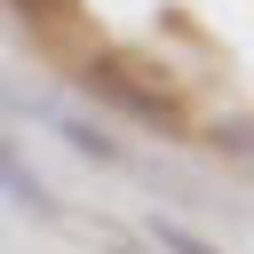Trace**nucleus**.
Here are the masks:
<instances>
[{
	"label": "nucleus",
	"mask_w": 254,
	"mask_h": 254,
	"mask_svg": "<svg viewBox=\"0 0 254 254\" xmlns=\"http://www.w3.org/2000/svg\"><path fill=\"white\" fill-rule=\"evenodd\" d=\"M79 87H87L95 103L127 111V119H135V127H151V135H190V103H183V87H175L151 56L95 48V56L79 64Z\"/></svg>",
	"instance_id": "f257e3e1"
},
{
	"label": "nucleus",
	"mask_w": 254,
	"mask_h": 254,
	"mask_svg": "<svg viewBox=\"0 0 254 254\" xmlns=\"http://www.w3.org/2000/svg\"><path fill=\"white\" fill-rule=\"evenodd\" d=\"M0 190H8L16 206H32V214H56V190H48L40 175H32V159H24V151H16L8 135H0Z\"/></svg>",
	"instance_id": "f03ea898"
},
{
	"label": "nucleus",
	"mask_w": 254,
	"mask_h": 254,
	"mask_svg": "<svg viewBox=\"0 0 254 254\" xmlns=\"http://www.w3.org/2000/svg\"><path fill=\"white\" fill-rule=\"evenodd\" d=\"M143 246H151V254H222L214 238H198V230H183V222H167V214H151Z\"/></svg>",
	"instance_id": "7ed1b4c3"
},
{
	"label": "nucleus",
	"mask_w": 254,
	"mask_h": 254,
	"mask_svg": "<svg viewBox=\"0 0 254 254\" xmlns=\"http://www.w3.org/2000/svg\"><path fill=\"white\" fill-rule=\"evenodd\" d=\"M56 127H64V143H71V151H87V159H103V167L119 159V135H103L95 119H56Z\"/></svg>",
	"instance_id": "20e7f679"
},
{
	"label": "nucleus",
	"mask_w": 254,
	"mask_h": 254,
	"mask_svg": "<svg viewBox=\"0 0 254 254\" xmlns=\"http://www.w3.org/2000/svg\"><path fill=\"white\" fill-rule=\"evenodd\" d=\"M206 143H214V151H230V159H246V119H214V127H206Z\"/></svg>",
	"instance_id": "39448f33"
},
{
	"label": "nucleus",
	"mask_w": 254,
	"mask_h": 254,
	"mask_svg": "<svg viewBox=\"0 0 254 254\" xmlns=\"http://www.w3.org/2000/svg\"><path fill=\"white\" fill-rule=\"evenodd\" d=\"M24 16H40V24H71V0H16Z\"/></svg>",
	"instance_id": "423d86ee"
},
{
	"label": "nucleus",
	"mask_w": 254,
	"mask_h": 254,
	"mask_svg": "<svg viewBox=\"0 0 254 254\" xmlns=\"http://www.w3.org/2000/svg\"><path fill=\"white\" fill-rule=\"evenodd\" d=\"M103 246H111V254H151V246H135V238H119V230H103Z\"/></svg>",
	"instance_id": "0eeeda50"
}]
</instances>
